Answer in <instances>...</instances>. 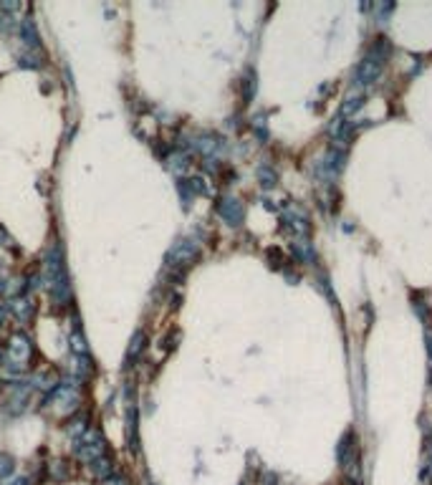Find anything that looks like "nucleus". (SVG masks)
<instances>
[{
  "mask_svg": "<svg viewBox=\"0 0 432 485\" xmlns=\"http://www.w3.org/2000/svg\"><path fill=\"white\" fill-rule=\"evenodd\" d=\"M382 66H384V44H377L372 48V53L357 66V74H354L357 81H354V84H357V86H369V84H374V81L379 79Z\"/></svg>",
  "mask_w": 432,
  "mask_h": 485,
  "instance_id": "f257e3e1",
  "label": "nucleus"
},
{
  "mask_svg": "<svg viewBox=\"0 0 432 485\" xmlns=\"http://www.w3.org/2000/svg\"><path fill=\"white\" fill-rule=\"evenodd\" d=\"M361 104H364V99H361L359 94L357 96H349V99H346V104H344V117H352V114H357V111L361 109Z\"/></svg>",
  "mask_w": 432,
  "mask_h": 485,
  "instance_id": "f03ea898",
  "label": "nucleus"
}]
</instances>
